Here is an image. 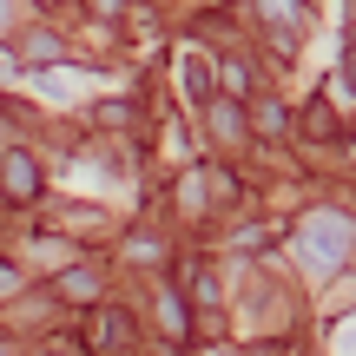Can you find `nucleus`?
I'll return each instance as SVG.
<instances>
[{
  "label": "nucleus",
  "mask_w": 356,
  "mask_h": 356,
  "mask_svg": "<svg viewBox=\"0 0 356 356\" xmlns=\"http://www.w3.org/2000/svg\"><path fill=\"white\" fill-rule=\"evenodd\" d=\"M132 350H139V317L126 304H92L86 356H132Z\"/></svg>",
  "instance_id": "obj_1"
},
{
  "label": "nucleus",
  "mask_w": 356,
  "mask_h": 356,
  "mask_svg": "<svg viewBox=\"0 0 356 356\" xmlns=\"http://www.w3.org/2000/svg\"><path fill=\"white\" fill-rule=\"evenodd\" d=\"M40 191H47V178H40L33 152H20V145H0V198H7V204H33Z\"/></svg>",
  "instance_id": "obj_2"
},
{
  "label": "nucleus",
  "mask_w": 356,
  "mask_h": 356,
  "mask_svg": "<svg viewBox=\"0 0 356 356\" xmlns=\"http://www.w3.org/2000/svg\"><path fill=\"white\" fill-rule=\"evenodd\" d=\"M304 251H310V264H337V257L350 251V218L310 211V218H304Z\"/></svg>",
  "instance_id": "obj_3"
},
{
  "label": "nucleus",
  "mask_w": 356,
  "mask_h": 356,
  "mask_svg": "<svg viewBox=\"0 0 356 356\" xmlns=\"http://www.w3.org/2000/svg\"><path fill=\"white\" fill-rule=\"evenodd\" d=\"M106 277H99V264H66V270H53V297L60 304H73V310H92V304H106Z\"/></svg>",
  "instance_id": "obj_4"
},
{
  "label": "nucleus",
  "mask_w": 356,
  "mask_h": 356,
  "mask_svg": "<svg viewBox=\"0 0 356 356\" xmlns=\"http://www.w3.org/2000/svg\"><path fill=\"white\" fill-rule=\"evenodd\" d=\"M204 119H211V139H244V113H238V99H225V92H218L211 106H204Z\"/></svg>",
  "instance_id": "obj_5"
},
{
  "label": "nucleus",
  "mask_w": 356,
  "mask_h": 356,
  "mask_svg": "<svg viewBox=\"0 0 356 356\" xmlns=\"http://www.w3.org/2000/svg\"><path fill=\"white\" fill-rule=\"evenodd\" d=\"M251 119H257V126H251L257 139H284V132H297V126H291V106H277V99H257Z\"/></svg>",
  "instance_id": "obj_6"
},
{
  "label": "nucleus",
  "mask_w": 356,
  "mask_h": 356,
  "mask_svg": "<svg viewBox=\"0 0 356 356\" xmlns=\"http://www.w3.org/2000/svg\"><path fill=\"white\" fill-rule=\"evenodd\" d=\"M198 178H204V198H211L218 211H225V204H238V172H231V165H204Z\"/></svg>",
  "instance_id": "obj_7"
},
{
  "label": "nucleus",
  "mask_w": 356,
  "mask_h": 356,
  "mask_svg": "<svg viewBox=\"0 0 356 356\" xmlns=\"http://www.w3.org/2000/svg\"><path fill=\"white\" fill-rule=\"evenodd\" d=\"M297 132H304V139H343V126H337V113H330L323 99L304 106V126H297Z\"/></svg>",
  "instance_id": "obj_8"
},
{
  "label": "nucleus",
  "mask_w": 356,
  "mask_h": 356,
  "mask_svg": "<svg viewBox=\"0 0 356 356\" xmlns=\"http://www.w3.org/2000/svg\"><path fill=\"white\" fill-rule=\"evenodd\" d=\"M225 99H251V60H225Z\"/></svg>",
  "instance_id": "obj_9"
},
{
  "label": "nucleus",
  "mask_w": 356,
  "mask_h": 356,
  "mask_svg": "<svg viewBox=\"0 0 356 356\" xmlns=\"http://www.w3.org/2000/svg\"><path fill=\"white\" fill-rule=\"evenodd\" d=\"M86 13H92V20H119V13H126V0H86Z\"/></svg>",
  "instance_id": "obj_10"
},
{
  "label": "nucleus",
  "mask_w": 356,
  "mask_h": 356,
  "mask_svg": "<svg viewBox=\"0 0 356 356\" xmlns=\"http://www.w3.org/2000/svg\"><path fill=\"white\" fill-rule=\"evenodd\" d=\"M13 291H20V270H13V264H0V297H13Z\"/></svg>",
  "instance_id": "obj_11"
},
{
  "label": "nucleus",
  "mask_w": 356,
  "mask_h": 356,
  "mask_svg": "<svg viewBox=\"0 0 356 356\" xmlns=\"http://www.w3.org/2000/svg\"><path fill=\"white\" fill-rule=\"evenodd\" d=\"M343 79H350V86H356V47L343 53Z\"/></svg>",
  "instance_id": "obj_12"
},
{
  "label": "nucleus",
  "mask_w": 356,
  "mask_h": 356,
  "mask_svg": "<svg viewBox=\"0 0 356 356\" xmlns=\"http://www.w3.org/2000/svg\"><path fill=\"white\" fill-rule=\"evenodd\" d=\"M33 7H40V13H60V7H73V0H33Z\"/></svg>",
  "instance_id": "obj_13"
},
{
  "label": "nucleus",
  "mask_w": 356,
  "mask_h": 356,
  "mask_svg": "<svg viewBox=\"0 0 356 356\" xmlns=\"http://www.w3.org/2000/svg\"><path fill=\"white\" fill-rule=\"evenodd\" d=\"M251 356H277V350H270V343H257V350H251Z\"/></svg>",
  "instance_id": "obj_14"
},
{
  "label": "nucleus",
  "mask_w": 356,
  "mask_h": 356,
  "mask_svg": "<svg viewBox=\"0 0 356 356\" xmlns=\"http://www.w3.org/2000/svg\"><path fill=\"white\" fill-rule=\"evenodd\" d=\"M47 356H53V350H47Z\"/></svg>",
  "instance_id": "obj_15"
}]
</instances>
